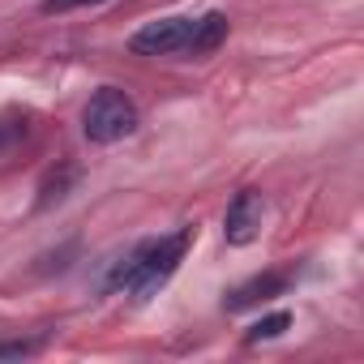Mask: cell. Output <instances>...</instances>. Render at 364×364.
Here are the masks:
<instances>
[{
	"label": "cell",
	"instance_id": "277c9868",
	"mask_svg": "<svg viewBox=\"0 0 364 364\" xmlns=\"http://www.w3.org/2000/svg\"><path fill=\"white\" fill-rule=\"evenodd\" d=\"M262 219H266L262 193H253V189L236 193V202H232L228 215H223V236H228V245H253V240L262 236Z\"/></svg>",
	"mask_w": 364,
	"mask_h": 364
},
{
	"label": "cell",
	"instance_id": "5b68a950",
	"mask_svg": "<svg viewBox=\"0 0 364 364\" xmlns=\"http://www.w3.org/2000/svg\"><path fill=\"white\" fill-rule=\"evenodd\" d=\"M283 291H287V274H283V270H266V274L240 283L236 291H228L223 309H228V313H245V309H257V304H266V300H274V296H283Z\"/></svg>",
	"mask_w": 364,
	"mask_h": 364
},
{
	"label": "cell",
	"instance_id": "3957f363",
	"mask_svg": "<svg viewBox=\"0 0 364 364\" xmlns=\"http://www.w3.org/2000/svg\"><path fill=\"white\" fill-rule=\"evenodd\" d=\"M137 124H141V112H137L133 95H124V90H116V86L95 90L90 103H86V112H82V133H86V141H95V146L124 141V137L137 133Z\"/></svg>",
	"mask_w": 364,
	"mask_h": 364
},
{
	"label": "cell",
	"instance_id": "8992f818",
	"mask_svg": "<svg viewBox=\"0 0 364 364\" xmlns=\"http://www.w3.org/2000/svg\"><path fill=\"white\" fill-rule=\"evenodd\" d=\"M291 326V313H270V317H257L253 326H249V343H262V338H279L283 330Z\"/></svg>",
	"mask_w": 364,
	"mask_h": 364
},
{
	"label": "cell",
	"instance_id": "7a4b0ae2",
	"mask_svg": "<svg viewBox=\"0 0 364 364\" xmlns=\"http://www.w3.org/2000/svg\"><path fill=\"white\" fill-rule=\"evenodd\" d=\"M228 14L210 9L202 18H159L146 22L141 31L129 35V52L133 56H185V60H202L210 52H219L228 43Z\"/></svg>",
	"mask_w": 364,
	"mask_h": 364
},
{
	"label": "cell",
	"instance_id": "52a82bcc",
	"mask_svg": "<svg viewBox=\"0 0 364 364\" xmlns=\"http://www.w3.org/2000/svg\"><path fill=\"white\" fill-rule=\"evenodd\" d=\"M107 0H39V14L56 18V14H77V9H99Z\"/></svg>",
	"mask_w": 364,
	"mask_h": 364
},
{
	"label": "cell",
	"instance_id": "ba28073f",
	"mask_svg": "<svg viewBox=\"0 0 364 364\" xmlns=\"http://www.w3.org/2000/svg\"><path fill=\"white\" fill-rule=\"evenodd\" d=\"M39 351V338H0V360H22Z\"/></svg>",
	"mask_w": 364,
	"mask_h": 364
},
{
	"label": "cell",
	"instance_id": "6da1fadb",
	"mask_svg": "<svg viewBox=\"0 0 364 364\" xmlns=\"http://www.w3.org/2000/svg\"><path fill=\"white\" fill-rule=\"evenodd\" d=\"M189 240H193L189 228H180V232H171V236L137 240L129 253H120V257H112V262L103 266V274H99L95 287H99L103 296L124 291V296H133L137 304H146L150 296H159V291L171 283V274L180 270V262H185V253H189Z\"/></svg>",
	"mask_w": 364,
	"mask_h": 364
}]
</instances>
